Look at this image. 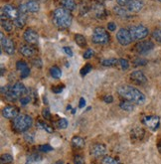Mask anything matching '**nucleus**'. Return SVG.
I'll use <instances>...</instances> for the list:
<instances>
[{
  "mask_svg": "<svg viewBox=\"0 0 161 164\" xmlns=\"http://www.w3.org/2000/svg\"><path fill=\"white\" fill-rule=\"evenodd\" d=\"M118 93L120 97L125 98L126 101L131 102L136 104H142L145 102V96L144 93H141L139 89L131 86H120L118 88Z\"/></svg>",
  "mask_w": 161,
  "mask_h": 164,
  "instance_id": "nucleus-1",
  "label": "nucleus"
},
{
  "mask_svg": "<svg viewBox=\"0 0 161 164\" xmlns=\"http://www.w3.org/2000/svg\"><path fill=\"white\" fill-rule=\"evenodd\" d=\"M73 21L72 14L69 10L65 9L64 7L56 8L53 12V22L58 28L67 29L71 26Z\"/></svg>",
  "mask_w": 161,
  "mask_h": 164,
  "instance_id": "nucleus-2",
  "label": "nucleus"
},
{
  "mask_svg": "<svg viewBox=\"0 0 161 164\" xmlns=\"http://www.w3.org/2000/svg\"><path fill=\"white\" fill-rule=\"evenodd\" d=\"M33 124V119L31 116H27V114H19V116L14 118L13 121V129L16 132H25L29 128L32 126Z\"/></svg>",
  "mask_w": 161,
  "mask_h": 164,
  "instance_id": "nucleus-3",
  "label": "nucleus"
},
{
  "mask_svg": "<svg viewBox=\"0 0 161 164\" xmlns=\"http://www.w3.org/2000/svg\"><path fill=\"white\" fill-rule=\"evenodd\" d=\"M27 93V89L22 83H15L13 86H10L8 92L4 94L5 98L9 102H15L18 98H21Z\"/></svg>",
  "mask_w": 161,
  "mask_h": 164,
  "instance_id": "nucleus-4",
  "label": "nucleus"
},
{
  "mask_svg": "<svg viewBox=\"0 0 161 164\" xmlns=\"http://www.w3.org/2000/svg\"><path fill=\"white\" fill-rule=\"evenodd\" d=\"M110 34L105 28L96 27L92 32V41L96 45H105L110 42Z\"/></svg>",
  "mask_w": 161,
  "mask_h": 164,
  "instance_id": "nucleus-5",
  "label": "nucleus"
},
{
  "mask_svg": "<svg viewBox=\"0 0 161 164\" xmlns=\"http://www.w3.org/2000/svg\"><path fill=\"white\" fill-rule=\"evenodd\" d=\"M128 30L131 37H132V40H142L148 35V29L143 25H134V26H131Z\"/></svg>",
  "mask_w": 161,
  "mask_h": 164,
  "instance_id": "nucleus-6",
  "label": "nucleus"
},
{
  "mask_svg": "<svg viewBox=\"0 0 161 164\" xmlns=\"http://www.w3.org/2000/svg\"><path fill=\"white\" fill-rule=\"evenodd\" d=\"M19 11L20 13L23 14H27V13H36L40 10V4H39L37 1H33V0H30L29 2L23 3L19 6Z\"/></svg>",
  "mask_w": 161,
  "mask_h": 164,
  "instance_id": "nucleus-7",
  "label": "nucleus"
},
{
  "mask_svg": "<svg viewBox=\"0 0 161 164\" xmlns=\"http://www.w3.org/2000/svg\"><path fill=\"white\" fill-rule=\"evenodd\" d=\"M116 39H118L119 43L123 46H127L132 42V37H131L129 30L124 28L119 30V32L116 33Z\"/></svg>",
  "mask_w": 161,
  "mask_h": 164,
  "instance_id": "nucleus-8",
  "label": "nucleus"
},
{
  "mask_svg": "<svg viewBox=\"0 0 161 164\" xmlns=\"http://www.w3.org/2000/svg\"><path fill=\"white\" fill-rule=\"evenodd\" d=\"M142 122L152 131L158 129L160 125V117L156 116H145L142 117Z\"/></svg>",
  "mask_w": 161,
  "mask_h": 164,
  "instance_id": "nucleus-9",
  "label": "nucleus"
},
{
  "mask_svg": "<svg viewBox=\"0 0 161 164\" xmlns=\"http://www.w3.org/2000/svg\"><path fill=\"white\" fill-rule=\"evenodd\" d=\"M1 13L3 15H5L8 19L12 20V21H14L15 19H17L19 16H20V14H21L20 11H19V9L15 8V7L12 6V5H10V4L4 5L3 8H2Z\"/></svg>",
  "mask_w": 161,
  "mask_h": 164,
  "instance_id": "nucleus-10",
  "label": "nucleus"
},
{
  "mask_svg": "<svg viewBox=\"0 0 161 164\" xmlns=\"http://www.w3.org/2000/svg\"><path fill=\"white\" fill-rule=\"evenodd\" d=\"M0 38H1V46L4 52L8 55H13L15 53V46L11 39L4 37L3 33H0Z\"/></svg>",
  "mask_w": 161,
  "mask_h": 164,
  "instance_id": "nucleus-11",
  "label": "nucleus"
},
{
  "mask_svg": "<svg viewBox=\"0 0 161 164\" xmlns=\"http://www.w3.org/2000/svg\"><path fill=\"white\" fill-rule=\"evenodd\" d=\"M154 44L151 41H141L135 45V51L140 55H145L152 51Z\"/></svg>",
  "mask_w": 161,
  "mask_h": 164,
  "instance_id": "nucleus-12",
  "label": "nucleus"
},
{
  "mask_svg": "<svg viewBox=\"0 0 161 164\" xmlns=\"http://www.w3.org/2000/svg\"><path fill=\"white\" fill-rule=\"evenodd\" d=\"M23 38L29 45H37L39 41V35L33 29L25 30V32L23 34Z\"/></svg>",
  "mask_w": 161,
  "mask_h": 164,
  "instance_id": "nucleus-13",
  "label": "nucleus"
},
{
  "mask_svg": "<svg viewBox=\"0 0 161 164\" xmlns=\"http://www.w3.org/2000/svg\"><path fill=\"white\" fill-rule=\"evenodd\" d=\"M2 116L8 119L16 118L19 116V108L13 106L5 107L2 109Z\"/></svg>",
  "mask_w": 161,
  "mask_h": 164,
  "instance_id": "nucleus-14",
  "label": "nucleus"
},
{
  "mask_svg": "<svg viewBox=\"0 0 161 164\" xmlns=\"http://www.w3.org/2000/svg\"><path fill=\"white\" fill-rule=\"evenodd\" d=\"M105 151H106V148L105 146V144H101V143H96L91 147V155L96 158L104 156Z\"/></svg>",
  "mask_w": 161,
  "mask_h": 164,
  "instance_id": "nucleus-15",
  "label": "nucleus"
},
{
  "mask_svg": "<svg viewBox=\"0 0 161 164\" xmlns=\"http://www.w3.org/2000/svg\"><path fill=\"white\" fill-rule=\"evenodd\" d=\"M129 78L133 83L137 84H142L147 83V78L145 77V75L141 71H133L130 74Z\"/></svg>",
  "mask_w": 161,
  "mask_h": 164,
  "instance_id": "nucleus-16",
  "label": "nucleus"
},
{
  "mask_svg": "<svg viewBox=\"0 0 161 164\" xmlns=\"http://www.w3.org/2000/svg\"><path fill=\"white\" fill-rule=\"evenodd\" d=\"M16 68H17L18 71H20V73H21V75H20L21 79L27 78L29 75H30V73H31L27 63L24 62V61H18L16 63Z\"/></svg>",
  "mask_w": 161,
  "mask_h": 164,
  "instance_id": "nucleus-17",
  "label": "nucleus"
},
{
  "mask_svg": "<svg viewBox=\"0 0 161 164\" xmlns=\"http://www.w3.org/2000/svg\"><path fill=\"white\" fill-rule=\"evenodd\" d=\"M143 8V2L141 0H131L127 4V10L129 12H139Z\"/></svg>",
  "mask_w": 161,
  "mask_h": 164,
  "instance_id": "nucleus-18",
  "label": "nucleus"
},
{
  "mask_svg": "<svg viewBox=\"0 0 161 164\" xmlns=\"http://www.w3.org/2000/svg\"><path fill=\"white\" fill-rule=\"evenodd\" d=\"M19 52H20L21 55H23L24 57L30 58L32 56H34L36 53L35 48H33L31 45H22V46L19 48Z\"/></svg>",
  "mask_w": 161,
  "mask_h": 164,
  "instance_id": "nucleus-19",
  "label": "nucleus"
},
{
  "mask_svg": "<svg viewBox=\"0 0 161 164\" xmlns=\"http://www.w3.org/2000/svg\"><path fill=\"white\" fill-rule=\"evenodd\" d=\"M13 21L10 19H8L5 15H3L1 13V26L2 28L5 30V31L7 32H10L12 31V29H13Z\"/></svg>",
  "mask_w": 161,
  "mask_h": 164,
  "instance_id": "nucleus-20",
  "label": "nucleus"
},
{
  "mask_svg": "<svg viewBox=\"0 0 161 164\" xmlns=\"http://www.w3.org/2000/svg\"><path fill=\"white\" fill-rule=\"evenodd\" d=\"M145 131L143 128L140 127H135L133 129H131L130 135H131V139H137V140H141L144 137Z\"/></svg>",
  "mask_w": 161,
  "mask_h": 164,
  "instance_id": "nucleus-21",
  "label": "nucleus"
},
{
  "mask_svg": "<svg viewBox=\"0 0 161 164\" xmlns=\"http://www.w3.org/2000/svg\"><path fill=\"white\" fill-rule=\"evenodd\" d=\"M72 145L77 149H82L85 147V140L81 136H74L72 138Z\"/></svg>",
  "mask_w": 161,
  "mask_h": 164,
  "instance_id": "nucleus-22",
  "label": "nucleus"
},
{
  "mask_svg": "<svg viewBox=\"0 0 161 164\" xmlns=\"http://www.w3.org/2000/svg\"><path fill=\"white\" fill-rule=\"evenodd\" d=\"M62 6L69 11H74L76 9V2L75 0H61Z\"/></svg>",
  "mask_w": 161,
  "mask_h": 164,
  "instance_id": "nucleus-23",
  "label": "nucleus"
},
{
  "mask_svg": "<svg viewBox=\"0 0 161 164\" xmlns=\"http://www.w3.org/2000/svg\"><path fill=\"white\" fill-rule=\"evenodd\" d=\"M26 18H27L26 14L21 13L20 16H19L17 19L14 20L13 23H14V25H15L16 27H18V28H23L24 26H25V24H26Z\"/></svg>",
  "mask_w": 161,
  "mask_h": 164,
  "instance_id": "nucleus-24",
  "label": "nucleus"
},
{
  "mask_svg": "<svg viewBox=\"0 0 161 164\" xmlns=\"http://www.w3.org/2000/svg\"><path fill=\"white\" fill-rule=\"evenodd\" d=\"M104 67H115L116 65L119 63V60L115 58H110V59H104L101 62Z\"/></svg>",
  "mask_w": 161,
  "mask_h": 164,
  "instance_id": "nucleus-25",
  "label": "nucleus"
},
{
  "mask_svg": "<svg viewBox=\"0 0 161 164\" xmlns=\"http://www.w3.org/2000/svg\"><path fill=\"white\" fill-rule=\"evenodd\" d=\"M119 107L121 109H123L125 112H132L134 109V106H133V102H128V101H125L124 102H121L119 103Z\"/></svg>",
  "mask_w": 161,
  "mask_h": 164,
  "instance_id": "nucleus-26",
  "label": "nucleus"
},
{
  "mask_svg": "<svg viewBox=\"0 0 161 164\" xmlns=\"http://www.w3.org/2000/svg\"><path fill=\"white\" fill-rule=\"evenodd\" d=\"M75 41L82 48H85L87 46V40L82 34H76L75 35Z\"/></svg>",
  "mask_w": 161,
  "mask_h": 164,
  "instance_id": "nucleus-27",
  "label": "nucleus"
},
{
  "mask_svg": "<svg viewBox=\"0 0 161 164\" xmlns=\"http://www.w3.org/2000/svg\"><path fill=\"white\" fill-rule=\"evenodd\" d=\"M50 74L54 79H60L62 77V71L59 67L54 66L50 69Z\"/></svg>",
  "mask_w": 161,
  "mask_h": 164,
  "instance_id": "nucleus-28",
  "label": "nucleus"
},
{
  "mask_svg": "<svg viewBox=\"0 0 161 164\" xmlns=\"http://www.w3.org/2000/svg\"><path fill=\"white\" fill-rule=\"evenodd\" d=\"M101 164H121V162L111 156H105L101 160Z\"/></svg>",
  "mask_w": 161,
  "mask_h": 164,
  "instance_id": "nucleus-29",
  "label": "nucleus"
},
{
  "mask_svg": "<svg viewBox=\"0 0 161 164\" xmlns=\"http://www.w3.org/2000/svg\"><path fill=\"white\" fill-rule=\"evenodd\" d=\"M42 160V156L39 154H32L31 156L28 157L27 164H36L38 162H40Z\"/></svg>",
  "mask_w": 161,
  "mask_h": 164,
  "instance_id": "nucleus-30",
  "label": "nucleus"
},
{
  "mask_svg": "<svg viewBox=\"0 0 161 164\" xmlns=\"http://www.w3.org/2000/svg\"><path fill=\"white\" fill-rule=\"evenodd\" d=\"M13 162V156L11 154L4 153L1 155V163L2 164H10Z\"/></svg>",
  "mask_w": 161,
  "mask_h": 164,
  "instance_id": "nucleus-31",
  "label": "nucleus"
},
{
  "mask_svg": "<svg viewBox=\"0 0 161 164\" xmlns=\"http://www.w3.org/2000/svg\"><path fill=\"white\" fill-rule=\"evenodd\" d=\"M114 12L116 15H119V16H121V17H126L127 16V11L123 8L121 6H118V7H114Z\"/></svg>",
  "mask_w": 161,
  "mask_h": 164,
  "instance_id": "nucleus-32",
  "label": "nucleus"
},
{
  "mask_svg": "<svg viewBox=\"0 0 161 164\" xmlns=\"http://www.w3.org/2000/svg\"><path fill=\"white\" fill-rule=\"evenodd\" d=\"M38 126L40 128H42V129H44V130H46L48 133H53V131H54L51 126H49L47 123L43 122L41 121H38Z\"/></svg>",
  "mask_w": 161,
  "mask_h": 164,
  "instance_id": "nucleus-33",
  "label": "nucleus"
},
{
  "mask_svg": "<svg viewBox=\"0 0 161 164\" xmlns=\"http://www.w3.org/2000/svg\"><path fill=\"white\" fill-rule=\"evenodd\" d=\"M92 65L91 64H86L84 67H83L82 69H81V71H80V73H81V75L83 77H85L86 75H87L89 74L91 71H92Z\"/></svg>",
  "mask_w": 161,
  "mask_h": 164,
  "instance_id": "nucleus-34",
  "label": "nucleus"
},
{
  "mask_svg": "<svg viewBox=\"0 0 161 164\" xmlns=\"http://www.w3.org/2000/svg\"><path fill=\"white\" fill-rule=\"evenodd\" d=\"M152 38L156 42L161 43V29H155L152 32Z\"/></svg>",
  "mask_w": 161,
  "mask_h": 164,
  "instance_id": "nucleus-35",
  "label": "nucleus"
},
{
  "mask_svg": "<svg viewBox=\"0 0 161 164\" xmlns=\"http://www.w3.org/2000/svg\"><path fill=\"white\" fill-rule=\"evenodd\" d=\"M133 65L135 67H141V66H145L147 65V61L145 59H140V58H136L133 61Z\"/></svg>",
  "mask_w": 161,
  "mask_h": 164,
  "instance_id": "nucleus-36",
  "label": "nucleus"
},
{
  "mask_svg": "<svg viewBox=\"0 0 161 164\" xmlns=\"http://www.w3.org/2000/svg\"><path fill=\"white\" fill-rule=\"evenodd\" d=\"M57 126L61 129H65L68 127V121L66 118H60L57 122Z\"/></svg>",
  "mask_w": 161,
  "mask_h": 164,
  "instance_id": "nucleus-37",
  "label": "nucleus"
},
{
  "mask_svg": "<svg viewBox=\"0 0 161 164\" xmlns=\"http://www.w3.org/2000/svg\"><path fill=\"white\" fill-rule=\"evenodd\" d=\"M119 65H120V67L123 71H126V70H128V68H129L128 61L126 59H123V58L119 59Z\"/></svg>",
  "mask_w": 161,
  "mask_h": 164,
  "instance_id": "nucleus-38",
  "label": "nucleus"
},
{
  "mask_svg": "<svg viewBox=\"0 0 161 164\" xmlns=\"http://www.w3.org/2000/svg\"><path fill=\"white\" fill-rule=\"evenodd\" d=\"M39 150L42 152H50L53 150V147L50 145V144H43V145L39 147Z\"/></svg>",
  "mask_w": 161,
  "mask_h": 164,
  "instance_id": "nucleus-39",
  "label": "nucleus"
},
{
  "mask_svg": "<svg viewBox=\"0 0 161 164\" xmlns=\"http://www.w3.org/2000/svg\"><path fill=\"white\" fill-rule=\"evenodd\" d=\"M65 89V86L64 84H58V86H53L52 87V92L53 93H60L63 92V89Z\"/></svg>",
  "mask_w": 161,
  "mask_h": 164,
  "instance_id": "nucleus-40",
  "label": "nucleus"
},
{
  "mask_svg": "<svg viewBox=\"0 0 161 164\" xmlns=\"http://www.w3.org/2000/svg\"><path fill=\"white\" fill-rule=\"evenodd\" d=\"M42 116H43L44 118L47 119V121H50V119H51V112H50V111H49V108L46 107V108H44V109H43Z\"/></svg>",
  "mask_w": 161,
  "mask_h": 164,
  "instance_id": "nucleus-41",
  "label": "nucleus"
},
{
  "mask_svg": "<svg viewBox=\"0 0 161 164\" xmlns=\"http://www.w3.org/2000/svg\"><path fill=\"white\" fill-rule=\"evenodd\" d=\"M32 65L34 67H36V68H42V66H43V63H42V61H41V59L40 58H36V59H34L33 61H32Z\"/></svg>",
  "mask_w": 161,
  "mask_h": 164,
  "instance_id": "nucleus-42",
  "label": "nucleus"
},
{
  "mask_svg": "<svg viewBox=\"0 0 161 164\" xmlns=\"http://www.w3.org/2000/svg\"><path fill=\"white\" fill-rule=\"evenodd\" d=\"M24 138H25V140L29 143H33L34 142V134L30 133V132H27L25 133V135H24Z\"/></svg>",
  "mask_w": 161,
  "mask_h": 164,
  "instance_id": "nucleus-43",
  "label": "nucleus"
},
{
  "mask_svg": "<svg viewBox=\"0 0 161 164\" xmlns=\"http://www.w3.org/2000/svg\"><path fill=\"white\" fill-rule=\"evenodd\" d=\"M95 55V51L92 49H87L84 54V59H90Z\"/></svg>",
  "mask_w": 161,
  "mask_h": 164,
  "instance_id": "nucleus-44",
  "label": "nucleus"
},
{
  "mask_svg": "<svg viewBox=\"0 0 161 164\" xmlns=\"http://www.w3.org/2000/svg\"><path fill=\"white\" fill-rule=\"evenodd\" d=\"M30 102H31V97H30V96L22 97V98H20V102H21L22 106H26V104H28Z\"/></svg>",
  "mask_w": 161,
  "mask_h": 164,
  "instance_id": "nucleus-45",
  "label": "nucleus"
},
{
  "mask_svg": "<svg viewBox=\"0 0 161 164\" xmlns=\"http://www.w3.org/2000/svg\"><path fill=\"white\" fill-rule=\"evenodd\" d=\"M74 162H75V164H86L85 159L83 158L81 155H76L75 158H74Z\"/></svg>",
  "mask_w": 161,
  "mask_h": 164,
  "instance_id": "nucleus-46",
  "label": "nucleus"
},
{
  "mask_svg": "<svg viewBox=\"0 0 161 164\" xmlns=\"http://www.w3.org/2000/svg\"><path fill=\"white\" fill-rule=\"evenodd\" d=\"M116 28V25L114 22H109L107 23V29L110 30V31H114Z\"/></svg>",
  "mask_w": 161,
  "mask_h": 164,
  "instance_id": "nucleus-47",
  "label": "nucleus"
},
{
  "mask_svg": "<svg viewBox=\"0 0 161 164\" xmlns=\"http://www.w3.org/2000/svg\"><path fill=\"white\" fill-rule=\"evenodd\" d=\"M63 51H64L68 55V56H70V57L73 56V51H72L71 48H69V47H63Z\"/></svg>",
  "mask_w": 161,
  "mask_h": 164,
  "instance_id": "nucleus-48",
  "label": "nucleus"
},
{
  "mask_svg": "<svg viewBox=\"0 0 161 164\" xmlns=\"http://www.w3.org/2000/svg\"><path fill=\"white\" fill-rule=\"evenodd\" d=\"M131 0H116V2L119 6H123V5H127Z\"/></svg>",
  "mask_w": 161,
  "mask_h": 164,
  "instance_id": "nucleus-49",
  "label": "nucleus"
},
{
  "mask_svg": "<svg viewBox=\"0 0 161 164\" xmlns=\"http://www.w3.org/2000/svg\"><path fill=\"white\" fill-rule=\"evenodd\" d=\"M104 101L106 103H111V102H114V98H113V96H105L104 98Z\"/></svg>",
  "mask_w": 161,
  "mask_h": 164,
  "instance_id": "nucleus-50",
  "label": "nucleus"
},
{
  "mask_svg": "<svg viewBox=\"0 0 161 164\" xmlns=\"http://www.w3.org/2000/svg\"><path fill=\"white\" fill-rule=\"evenodd\" d=\"M85 106H86V99L84 98H80V102H79V107L83 108Z\"/></svg>",
  "mask_w": 161,
  "mask_h": 164,
  "instance_id": "nucleus-51",
  "label": "nucleus"
},
{
  "mask_svg": "<svg viewBox=\"0 0 161 164\" xmlns=\"http://www.w3.org/2000/svg\"><path fill=\"white\" fill-rule=\"evenodd\" d=\"M157 147H158V151L161 153V142H159V143L157 144Z\"/></svg>",
  "mask_w": 161,
  "mask_h": 164,
  "instance_id": "nucleus-52",
  "label": "nucleus"
},
{
  "mask_svg": "<svg viewBox=\"0 0 161 164\" xmlns=\"http://www.w3.org/2000/svg\"><path fill=\"white\" fill-rule=\"evenodd\" d=\"M54 164H63V161H62V160H59V161H57L56 163H54Z\"/></svg>",
  "mask_w": 161,
  "mask_h": 164,
  "instance_id": "nucleus-53",
  "label": "nucleus"
},
{
  "mask_svg": "<svg viewBox=\"0 0 161 164\" xmlns=\"http://www.w3.org/2000/svg\"><path fill=\"white\" fill-rule=\"evenodd\" d=\"M4 75V69H3V67H1V76H3Z\"/></svg>",
  "mask_w": 161,
  "mask_h": 164,
  "instance_id": "nucleus-54",
  "label": "nucleus"
},
{
  "mask_svg": "<svg viewBox=\"0 0 161 164\" xmlns=\"http://www.w3.org/2000/svg\"><path fill=\"white\" fill-rule=\"evenodd\" d=\"M33 1H46V0H33Z\"/></svg>",
  "mask_w": 161,
  "mask_h": 164,
  "instance_id": "nucleus-55",
  "label": "nucleus"
},
{
  "mask_svg": "<svg viewBox=\"0 0 161 164\" xmlns=\"http://www.w3.org/2000/svg\"><path fill=\"white\" fill-rule=\"evenodd\" d=\"M158 1H159V2H161V0H158Z\"/></svg>",
  "mask_w": 161,
  "mask_h": 164,
  "instance_id": "nucleus-56",
  "label": "nucleus"
}]
</instances>
